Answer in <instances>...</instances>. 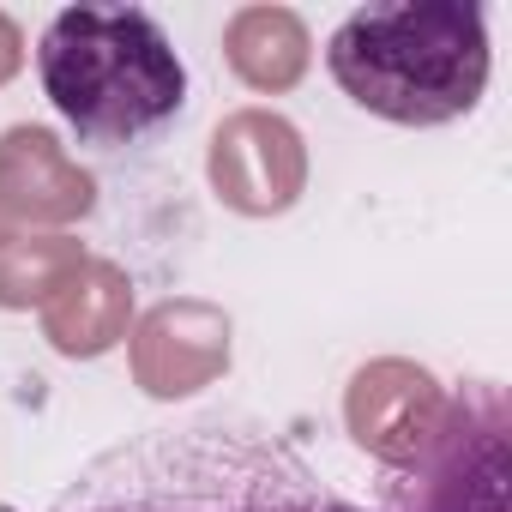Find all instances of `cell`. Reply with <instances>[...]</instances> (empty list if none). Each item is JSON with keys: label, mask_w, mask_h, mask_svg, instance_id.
I'll list each match as a JSON object with an SVG mask.
<instances>
[{"label": "cell", "mask_w": 512, "mask_h": 512, "mask_svg": "<svg viewBox=\"0 0 512 512\" xmlns=\"http://www.w3.org/2000/svg\"><path fill=\"white\" fill-rule=\"evenodd\" d=\"M49 512H368L247 416L151 422L97 452Z\"/></svg>", "instance_id": "1"}, {"label": "cell", "mask_w": 512, "mask_h": 512, "mask_svg": "<svg viewBox=\"0 0 512 512\" xmlns=\"http://www.w3.org/2000/svg\"><path fill=\"white\" fill-rule=\"evenodd\" d=\"M326 67L356 109L398 127H446L488 91V19L476 0L356 7L326 43Z\"/></svg>", "instance_id": "2"}, {"label": "cell", "mask_w": 512, "mask_h": 512, "mask_svg": "<svg viewBox=\"0 0 512 512\" xmlns=\"http://www.w3.org/2000/svg\"><path fill=\"white\" fill-rule=\"evenodd\" d=\"M37 79L55 115L103 151L139 145L187 109V67L169 31L139 7H67L37 43Z\"/></svg>", "instance_id": "3"}]
</instances>
